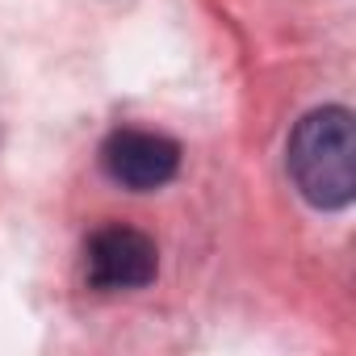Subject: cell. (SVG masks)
<instances>
[{
  "instance_id": "cell-1",
  "label": "cell",
  "mask_w": 356,
  "mask_h": 356,
  "mask_svg": "<svg viewBox=\"0 0 356 356\" xmlns=\"http://www.w3.org/2000/svg\"><path fill=\"white\" fill-rule=\"evenodd\" d=\"M289 176L298 193L318 210H339L356 193L352 168V113L339 105L314 109L289 138Z\"/></svg>"
},
{
  "instance_id": "cell-2",
  "label": "cell",
  "mask_w": 356,
  "mask_h": 356,
  "mask_svg": "<svg viewBox=\"0 0 356 356\" xmlns=\"http://www.w3.org/2000/svg\"><path fill=\"white\" fill-rule=\"evenodd\" d=\"M159 252L134 227H101L84 248V277L101 293H130L155 281Z\"/></svg>"
},
{
  "instance_id": "cell-3",
  "label": "cell",
  "mask_w": 356,
  "mask_h": 356,
  "mask_svg": "<svg viewBox=\"0 0 356 356\" xmlns=\"http://www.w3.org/2000/svg\"><path fill=\"white\" fill-rule=\"evenodd\" d=\"M101 168L109 172V181H118L122 189L134 193H151L159 185H168L176 168H181V147H176L168 134L155 130H113L101 147Z\"/></svg>"
}]
</instances>
